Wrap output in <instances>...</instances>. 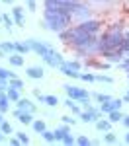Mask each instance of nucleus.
<instances>
[{
	"instance_id": "f257e3e1",
	"label": "nucleus",
	"mask_w": 129,
	"mask_h": 146,
	"mask_svg": "<svg viewBox=\"0 0 129 146\" xmlns=\"http://www.w3.org/2000/svg\"><path fill=\"white\" fill-rule=\"evenodd\" d=\"M59 35H61V39L65 43H72V45L76 47V49H80V51H92V49H96V47L100 45V41L96 39V35L80 29L78 25L72 27V29H67V31H61Z\"/></svg>"
},
{
	"instance_id": "f03ea898",
	"label": "nucleus",
	"mask_w": 129,
	"mask_h": 146,
	"mask_svg": "<svg viewBox=\"0 0 129 146\" xmlns=\"http://www.w3.org/2000/svg\"><path fill=\"white\" fill-rule=\"evenodd\" d=\"M70 16L72 14H67V12H59V10H43V27L47 29H51V31H55V33H61V31H65V29H69L70 25Z\"/></svg>"
},
{
	"instance_id": "7ed1b4c3",
	"label": "nucleus",
	"mask_w": 129,
	"mask_h": 146,
	"mask_svg": "<svg viewBox=\"0 0 129 146\" xmlns=\"http://www.w3.org/2000/svg\"><path fill=\"white\" fill-rule=\"evenodd\" d=\"M125 35L121 31V25L114 23L108 31H104V35L100 37V45L98 49L100 51H110V49H121V43H123Z\"/></svg>"
},
{
	"instance_id": "20e7f679",
	"label": "nucleus",
	"mask_w": 129,
	"mask_h": 146,
	"mask_svg": "<svg viewBox=\"0 0 129 146\" xmlns=\"http://www.w3.org/2000/svg\"><path fill=\"white\" fill-rule=\"evenodd\" d=\"M59 70L65 74V76H69V78H80V62L78 60H69V62H63Z\"/></svg>"
},
{
	"instance_id": "39448f33",
	"label": "nucleus",
	"mask_w": 129,
	"mask_h": 146,
	"mask_svg": "<svg viewBox=\"0 0 129 146\" xmlns=\"http://www.w3.org/2000/svg\"><path fill=\"white\" fill-rule=\"evenodd\" d=\"M65 92L70 100L74 101H82V100H90V94L84 90V88H78V86H65Z\"/></svg>"
},
{
	"instance_id": "423d86ee",
	"label": "nucleus",
	"mask_w": 129,
	"mask_h": 146,
	"mask_svg": "<svg viewBox=\"0 0 129 146\" xmlns=\"http://www.w3.org/2000/svg\"><path fill=\"white\" fill-rule=\"evenodd\" d=\"M27 43H29V47H31V51H33V53H37V55L41 56V58L53 51V47H51V45H47V43H41V41H37V39H27Z\"/></svg>"
},
{
	"instance_id": "0eeeda50",
	"label": "nucleus",
	"mask_w": 129,
	"mask_h": 146,
	"mask_svg": "<svg viewBox=\"0 0 129 146\" xmlns=\"http://www.w3.org/2000/svg\"><path fill=\"white\" fill-rule=\"evenodd\" d=\"M102 56H104L108 62H117L119 64L125 58V53L121 49H110V51H102Z\"/></svg>"
},
{
	"instance_id": "6e6552de",
	"label": "nucleus",
	"mask_w": 129,
	"mask_h": 146,
	"mask_svg": "<svg viewBox=\"0 0 129 146\" xmlns=\"http://www.w3.org/2000/svg\"><path fill=\"white\" fill-rule=\"evenodd\" d=\"M100 113H102L100 109H94L92 105H90L86 111H82V113H80V119L84 121V123H96V121L100 119Z\"/></svg>"
},
{
	"instance_id": "1a4fd4ad",
	"label": "nucleus",
	"mask_w": 129,
	"mask_h": 146,
	"mask_svg": "<svg viewBox=\"0 0 129 146\" xmlns=\"http://www.w3.org/2000/svg\"><path fill=\"white\" fill-rule=\"evenodd\" d=\"M121 103H123V100H108V101H104L102 105H100V111L102 113H112V111H116V109H121Z\"/></svg>"
},
{
	"instance_id": "9d476101",
	"label": "nucleus",
	"mask_w": 129,
	"mask_h": 146,
	"mask_svg": "<svg viewBox=\"0 0 129 146\" xmlns=\"http://www.w3.org/2000/svg\"><path fill=\"white\" fill-rule=\"evenodd\" d=\"M100 25H102V23L98 22V20H84L78 27H80V29H84V31H88V33H94V35H96L98 31H100Z\"/></svg>"
},
{
	"instance_id": "9b49d317",
	"label": "nucleus",
	"mask_w": 129,
	"mask_h": 146,
	"mask_svg": "<svg viewBox=\"0 0 129 146\" xmlns=\"http://www.w3.org/2000/svg\"><path fill=\"white\" fill-rule=\"evenodd\" d=\"M14 117H18V121H20L22 125H31L33 123V113H29V111L16 109V111H14Z\"/></svg>"
},
{
	"instance_id": "f8f14e48",
	"label": "nucleus",
	"mask_w": 129,
	"mask_h": 146,
	"mask_svg": "<svg viewBox=\"0 0 129 146\" xmlns=\"http://www.w3.org/2000/svg\"><path fill=\"white\" fill-rule=\"evenodd\" d=\"M25 74H27L29 78H33V80H41L45 72H43V68H41V66H27V68H25Z\"/></svg>"
},
{
	"instance_id": "ddd939ff",
	"label": "nucleus",
	"mask_w": 129,
	"mask_h": 146,
	"mask_svg": "<svg viewBox=\"0 0 129 146\" xmlns=\"http://www.w3.org/2000/svg\"><path fill=\"white\" fill-rule=\"evenodd\" d=\"M16 103H18V109H22V111H29V113H35V105H33L29 100H27V98H20Z\"/></svg>"
},
{
	"instance_id": "4468645a",
	"label": "nucleus",
	"mask_w": 129,
	"mask_h": 146,
	"mask_svg": "<svg viewBox=\"0 0 129 146\" xmlns=\"http://www.w3.org/2000/svg\"><path fill=\"white\" fill-rule=\"evenodd\" d=\"M12 16H14L16 25H23V8L22 6H14L12 8Z\"/></svg>"
},
{
	"instance_id": "2eb2a0df",
	"label": "nucleus",
	"mask_w": 129,
	"mask_h": 146,
	"mask_svg": "<svg viewBox=\"0 0 129 146\" xmlns=\"http://www.w3.org/2000/svg\"><path fill=\"white\" fill-rule=\"evenodd\" d=\"M8 60H10L12 66H23V62H25L22 53H12V55H8Z\"/></svg>"
},
{
	"instance_id": "dca6fc26",
	"label": "nucleus",
	"mask_w": 129,
	"mask_h": 146,
	"mask_svg": "<svg viewBox=\"0 0 129 146\" xmlns=\"http://www.w3.org/2000/svg\"><path fill=\"white\" fill-rule=\"evenodd\" d=\"M10 109V100H8V94L0 90V113H6Z\"/></svg>"
},
{
	"instance_id": "f3484780",
	"label": "nucleus",
	"mask_w": 129,
	"mask_h": 146,
	"mask_svg": "<svg viewBox=\"0 0 129 146\" xmlns=\"http://www.w3.org/2000/svg\"><path fill=\"white\" fill-rule=\"evenodd\" d=\"M70 129H69V123H65L63 127H59V129H55V140H63V136L69 135Z\"/></svg>"
},
{
	"instance_id": "a211bd4d",
	"label": "nucleus",
	"mask_w": 129,
	"mask_h": 146,
	"mask_svg": "<svg viewBox=\"0 0 129 146\" xmlns=\"http://www.w3.org/2000/svg\"><path fill=\"white\" fill-rule=\"evenodd\" d=\"M108 117H110V121L112 123H119V121H123V113H121V109H116V111H112V113H108Z\"/></svg>"
},
{
	"instance_id": "6ab92c4d",
	"label": "nucleus",
	"mask_w": 129,
	"mask_h": 146,
	"mask_svg": "<svg viewBox=\"0 0 129 146\" xmlns=\"http://www.w3.org/2000/svg\"><path fill=\"white\" fill-rule=\"evenodd\" d=\"M31 51V47H29V43L25 41V43H20V41H16V53H22V55H25V53H29Z\"/></svg>"
},
{
	"instance_id": "aec40b11",
	"label": "nucleus",
	"mask_w": 129,
	"mask_h": 146,
	"mask_svg": "<svg viewBox=\"0 0 129 146\" xmlns=\"http://www.w3.org/2000/svg\"><path fill=\"white\" fill-rule=\"evenodd\" d=\"M96 129H98V131H110V129H112V121H110V119H108V121L98 119V121H96Z\"/></svg>"
},
{
	"instance_id": "412c9836",
	"label": "nucleus",
	"mask_w": 129,
	"mask_h": 146,
	"mask_svg": "<svg viewBox=\"0 0 129 146\" xmlns=\"http://www.w3.org/2000/svg\"><path fill=\"white\" fill-rule=\"evenodd\" d=\"M31 127H33V131H35V133H39V135H41V133H43V131L47 129L45 121H41V119H37V121H33V123H31Z\"/></svg>"
},
{
	"instance_id": "4be33fe9",
	"label": "nucleus",
	"mask_w": 129,
	"mask_h": 146,
	"mask_svg": "<svg viewBox=\"0 0 129 146\" xmlns=\"http://www.w3.org/2000/svg\"><path fill=\"white\" fill-rule=\"evenodd\" d=\"M65 105H67V107H69V109L74 113V115H80V113H82V111H80V107H78V105L74 103V100H70V98L65 101Z\"/></svg>"
},
{
	"instance_id": "5701e85b",
	"label": "nucleus",
	"mask_w": 129,
	"mask_h": 146,
	"mask_svg": "<svg viewBox=\"0 0 129 146\" xmlns=\"http://www.w3.org/2000/svg\"><path fill=\"white\" fill-rule=\"evenodd\" d=\"M8 88H16V90H23V82L20 78H10L8 80Z\"/></svg>"
},
{
	"instance_id": "b1692460",
	"label": "nucleus",
	"mask_w": 129,
	"mask_h": 146,
	"mask_svg": "<svg viewBox=\"0 0 129 146\" xmlns=\"http://www.w3.org/2000/svg\"><path fill=\"white\" fill-rule=\"evenodd\" d=\"M8 100L10 101H18L20 100V90H16V88H8Z\"/></svg>"
},
{
	"instance_id": "393cba45",
	"label": "nucleus",
	"mask_w": 129,
	"mask_h": 146,
	"mask_svg": "<svg viewBox=\"0 0 129 146\" xmlns=\"http://www.w3.org/2000/svg\"><path fill=\"white\" fill-rule=\"evenodd\" d=\"M10 78H16V74L10 72V70H6V68L0 66V80H10Z\"/></svg>"
},
{
	"instance_id": "a878e982",
	"label": "nucleus",
	"mask_w": 129,
	"mask_h": 146,
	"mask_svg": "<svg viewBox=\"0 0 129 146\" xmlns=\"http://www.w3.org/2000/svg\"><path fill=\"white\" fill-rule=\"evenodd\" d=\"M2 49H4V51H6V53H8V55H12V53H16V43H8V41H4V43H2Z\"/></svg>"
},
{
	"instance_id": "bb28decb",
	"label": "nucleus",
	"mask_w": 129,
	"mask_h": 146,
	"mask_svg": "<svg viewBox=\"0 0 129 146\" xmlns=\"http://www.w3.org/2000/svg\"><path fill=\"white\" fill-rule=\"evenodd\" d=\"M45 103L49 107H57L59 105V98L57 96H45Z\"/></svg>"
},
{
	"instance_id": "cd10ccee",
	"label": "nucleus",
	"mask_w": 129,
	"mask_h": 146,
	"mask_svg": "<svg viewBox=\"0 0 129 146\" xmlns=\"http://www.w3.org/2000/svg\"><path fill=\"white\" fill-rule=\"evenodd\" d=\"M104 142H108V144H116V142H117V136L114 135V133H110V131H106Z\"/></svg>"
},
{
	"instance_id": "c85d7f7f",
	"label": "nucleus",
	"mask_w": 129,
	"mask_h": 146,
	"mask_svg": "<svg viewBox=\"0 0 129 146\" xmlns=\"http://www.w3.org/2000/svg\"><path fill=\"white\" fill-rule=\"evenodd\" d=\"M0 131H2L4 135H12V125L8 123V121H2V123H0Z\"/></svg>"
},
{
	"instance_id": "c756f323",
	"label": "nucleus",
	"mask_w": 129,
	"mask_h": 146,
	"mask_svg": "<svg viewBox=\"0 0 129 146\" xmlns=\"http://www.w3.org/2000/svg\"><path fill=\"white\" fill-rule=\"evenodd\" d=\"M2 22H4V25H6V29H12V25H14V18H10V16H6V14H2Z\"/></svg>"
},
{
	"instance_id": "7c9ffc66",
	"label": "nucleus",
	"mask_w": 129,
	"mask_h": 146,
	"mask_svg": "<svg viewBox=\"0 0 129 146\" xmlns=\"http://www.w3.org/2000/svg\"><path fill=\"white\" fill-rule=\"evenodd\" d=\"M41 135H43V138H45L47 142H55V131H47L45 129Z\"/></svg>"
},
{
	"instance_id": "2f4dec72",
	"label": "nucleus",
	"mask_w": 129,
	"mask_h": 146,
	"mask_svg": "<svg viewBox=\"0 0 129 146\" xmlns=\"http://www.w3.org/2000/svg\"><path fill=\"white\" fill-rule=\"evenodd\" d=\"M96 82H104V84H114V78H112V76H108V74H100V76H96Z\"/></svg>"
},
{
	"instance_id": "473e14b6",
	"label": "nucleus",
	"mask_w": 129,
	"mask_h": 146,
	"mask_svg": "<svg viewBox=\"0 0 129 146\" xmlns=\"http://www.w3.org/2000/svg\"><path fill=\"white\" fill-rule=\"evenodd\" d=\"M76 144H80V146H88V144H92V140H90V138H88V136H78V138H76Z\"/></svg>"
},
{
	"instance_id": "72a5a7b5",
	"label": "nucleus",
	"mask_w": 129,
	"mask_h": 146,
	"mask_svg": "<svg viewBox=\"0 0 129 146\" xmlns=\"http://www.w3.org/2000/svg\"><path fill=\"white\" fill-rule=\"evenodd\" d=\"M61 142H63V144H76V138H72L70 135H65Z\"/></svg>"
},
{
	"instance_id": "f704fd0d",
	"label": "nucleus",
	"mask_w": 129,
	"mask_h": 146,
	"mask_svg": "<svg viewBox=\"0 0 129 146\" xmlns=\"http://www.w3.org/2000/svg\"><path fill=\"white\" fill-rule=\"evenodd\" d=\"M94 98H96V101H98V103H104V101L112 100V98H110V96H106V94H96Z\"/></svg>"
},
{
	"instance_id": "c9c22d12",
	"label": "nucleus",
	"mask_w": 129,
	"mask_h": 146,
	"mask_svg": "<svg viewBox=\"0 0 129 146\" xmlns=\"http://www.w3.org/2000/svg\"><path fill=\"white\" fill-rule=\"evenodd\" d=\"M16 135H18V138H20L22 144H29V136L25 135V133H16Z\"/></svg>"
},
{
	"instance_id": "e433bc0d",
	"label": "nucleus",
	"mask_w": 129,
	"mask_h": 146,
	"mask_svg": "<svg viewBox=\"0 0 129 146\" xmlns=\"http://www.w3.org/2000/svg\"><path fill=\"white\" fill-rule=\"evenodd\" d=\"M80 80H84V82H96V76L88 72V74H80Z\"/></svg>"
},
{
	"instance_id": "4c0bfd02",
	"label": "nucleus",
	"mask_w": 129,
	"mask_h": 146,
	"mask_svg": "<svg viewBox=\"0 0 129 146\" xmlns=\"http://www.w3.org/2000/svg\"><path fill=\"white\" fill-rule=\"evenodd\" d=\"M33 96H35V98H37L39 101H41V103H45V96H43V94H41L39 90H33Z\"/></svg>"
},
{
	"instance_id": "58836bf2",
	"label": "nucleus",
	"mask_w": 129,
	"mask_h": 146,
	"mask_svg": "<svg viewBox=\"0 0 129 146\" xmlns=\"http://www.w3.org/2000/svg\"><path fill=\"white\" fill-rule=\"evenodd\" d=\"M61 119H63V123H69V125L76 123V119H72V117H69V115H65V117H61Z\"/></svg>"
},
{
	"instance_id": "ea45409f",
	"label": "nucleus",
	"mask_w": 129,
	"mask_h": 146,
	"mask_svg": "<svg viewBox=\"0 0 129 146\" xmlns=\"http://www.w3.org/2000/svg\"><path fill=\"white\" fill-rule=\"evenodd\" d=\"M27 8H29L31 12H33L35 8H37V4H35V0H27Z\"/></svg>"
},
{
	"instance_id": "a19ab883",
	"label": "nucleus",
	"mask_w": 129,
	"mask_h": 146,
	"mask_svg": "<svg viewBox=\"0 0 129 146\" xmlns=\"http://www.w3.org/2000/svg\"><path fill=\"white\" fill-rule=\"evenodd\" d=\"M10 144H22V142H20L18 136H14V138H10Z\"/></svg>"
},
{
	"instance_id": "79ce46f5",
	"label": "nucleus",
	"mask_w": 129,
	"mask_h": 146,
	"mask_svg": "<svg viewBox=\"0 0 129 146\" xmlns=\"http://www.w3.org/2000/svg\"><path fill=\"white\" fill-rule=\"evenodd\" d=\"M121 123H123V125L129 129V115H125V117H123V121H121Z\"/></svg>"
},
{
	"instance_id": "37998d69",
	"label": "nucleus",
	"mask_w": 129,
	"mask_h": 146,
	"mask_svg": "<svg viewBox=\"0 0 129 146\" xmlns=\"http://www.w3.org/2000/svg\"><path fill=\"white\" fill-rule=\"evenodd\" d=\"M123 101H125V103H129V90L125 92V96H123Z\"/></svg>"
},
{
	"instance_id": "c03bdc74",
	"label": "nucleus",
	"mask_w": 129,
	"mask_h": 146,
	"mask_svg": "<svg viewBox=\"0 0 129 146\" xmlns=\"http://www.w3.org/2000/svg\"><path fill=\"white\" fill-rule=\"evenodd\" d=\"M4 4H14V0H2Z\"/></svg>"
},
{
	"instance_id": "a18cd8bd",
	"label": "nucleus",
	"mask_w": 129,
	"mask_h": 146,
	"mask_svg": "<svg viewBox=\"0 0 129 146\" xmlns=\"http://www.w3.org/2000/svg\"><path fill=\"white\" fill-rule=\"evenodd\" d=\"M2 140H4V133L0 131V142H2Z\"/></svg>"
},
{
	"instance_id": "49530a36",
	"label": "nucleus",
	"mask_w": 129,
	"mask_h": 146,
	"mask_svg": "<svg viewBox=\"0 0 129 146\" xmlns=\"http://www.w3.org/2000/svg\"><path fill=\"white\" fill-rule=\"evenodd\" d=\"M2 121H6V119H4V115H2V113H0V123H2Z\"/></svg>"
},
{
	"instance_id": "de8ad7c7",
	"label": "nucleus",
	"mask_w": 129,
	"mask_h": 146,
	"mask_svg": "<svg viewBox=\"0 0 129 146\" xmlns=\"http://www.w3.org/2000/svg\"><path fill=\"white\" fill-rule=\"evenodd\" d=\"M125 142H127V144H129V133H127V135H125Z\"/></svg>"
},
{
	"instance_id": "09e8293b",
	"label": "nucleus",
	"mask_w": 129,
	"mask_h": 146,
	"mask_svg": "<svg viewBox=\"0 0 129 146\" xmlns=\"http://www.w3.org/2000/svg\"><path fill=\"white\" fill-rule=\"evenodd\" d=\"M61 2H76V0H61Z\"/></svg>"
},
{
	"instance_id": "8fccbe9b",
	"label": "nucleus",
	"mask_w": 129,
	"mask_h": 146,
	"mask_svg": "<svg viewBox=\"0 0 129 146\" xmlns=\"http://www.w3.org/2000/svg\"><path fill=\"white\" fill-rule=\"evenodd\" d=\"M125 72H127V78H129V66H127V68H125Z\"/></svg>"
}]
</instances>
